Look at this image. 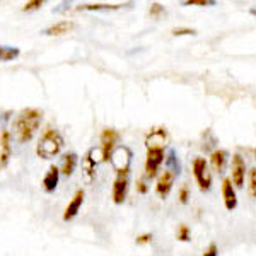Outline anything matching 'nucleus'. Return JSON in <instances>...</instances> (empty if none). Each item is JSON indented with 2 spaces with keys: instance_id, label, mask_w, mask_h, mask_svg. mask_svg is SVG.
<instances>
[{
  "instance_id": "1",
  "label": "nucleus",
  "mask_w": 256,
  "mask_h": 256,
  "mask_svg": "<svg viewBox=\"0 0 256 256\" xmlns=\"http://www.w3.org/2000/svg\"><path fill=\"white\" fill-rule=\"evenodd\" d=\"M43 122V111L38 108H24L19 111V114L14 120L16 138L19 144H26L32 140L36 132L40 130Z\"/></svg>"
},
{
  "instance_id": "2",
  "label": "nucleus",
  "mask_w": 256,
  "mask_h": 256,
  "mask_svg": "<svg viewBox=\"0 0 256 256\" xmlns=\"http://www.w3.org/2000/svg\"><path fill=\"white\" fill-rule=\"evenodd\" d=\"M62 148H64V137L60 135V132L46 128L36 144V154L41 159H53L60 154Z\"/></svg>"
},
{
  "instance_id": "3",
  "label": "nucleus",
  "mask_w": 256,
  "mask_h": 256,
  "mask_svg": "<svg viewBox=\"0 0 256 256\" xmlns=\"http://www.w3.org/2000/svg\"><path fill=\"white\" fill-rule=\"evenodd\" d=\"M164 160H166L164 147H148L146 156V174H144V178L146 180H154Z\"/></svg>"
},
{
  "instance_id": "4",
  "label": "nucleus",
  "mask_w": 256,
  "mask_h": 256,
  "mask_svg": "<svg viewBox=\"0 0 256 256\" xmlns=\"http://www.w3.org/2000/svg\"><path fill=\"white\" fill-rule=\"evenodd\" d=\"M193 176L202 192H208L212 186V172H210L208 162L204 158H196L193 160Z\"/></svg>"
},
{
  "instance_id": "5",
  "label": "nucleus",
  "mask_w": 256,
  "mask_h": 256,
  "mask_svg": "<svg viewBox=\"0 0 256 256\" xmlns=\"http://www.w3.org/2000/svg\"><path fill=\"white\" fill-rule=\"evenodd\" d=\"M99 162H102L101 150L96 147H92L88 154L82 158V174H84V181L88 184H90L96 180V168Z\"/></svg>"
},
{
  "instance_id": "6",
  "label": "nucleus",
  "mask_w": 256,
  "mask_h": 256,
  "mask_svg": "<svg viewBox=\"0 0 256 256\" xmlns=\"http://www.w3.org/2000/svg\"><path fill=\"white\" fill-rule=\"evenodd\" d=\"M128 186H130V171L116 172V178L113 181V190H111V198L116 205H122L126 200Z\"/></svg>"
},
{
  "instance_id": "7",
  "label": "nucleus",
  "mask_w": 256,
  "mask_h": 256,
  "mask_svg": "<svg viewBox=\"0 0 256 256\" xmlns=\"http://www.w3.org/2000/svg\"><path fill=\"white\" fill-rule=\"evenodd\" d=\"M120 140V134L116 130H113V128H104L101 134V147H99V150H101V159L102 162H110L111 159V154H113V150L116 148V144Z\"/></svg>"
},
{
  "instance_id": "8",
  "label": "nucleus",
  "mask_w": 256,
  "mask_h": 256,
  "mask_svg": "<svg viewBox=\"0 0 256 256\" xmlns=\"http://www.w3.org/2000/svg\"><path fill=\"white\" fill-rule=\"evenodd\" d=\"M111 166L114 168L116 172L122 171H130V164H132V150L126 146H116V148L113 150L110 159Z\"/></svg>"
},
{
  "instance_id": "9",
  "label": "nucleus",
  "mask_w": 256,
  "mask_h": 256,
  "mask_svg": "<svg viewBox=\"0 0 256 256\" xmlns=\"http://www.w3.org/2000/svg\"><path fill=\"white\" fill-rule=\"evenodd\" d=\"M244 178H246V162L242 159V156L234 154L232 156V164H230V178L232 184L236 188H242L244 184Z\"/></svg>"
},
{
  "instance_id": "10",
  "label": "nucleus",
  "mask_w": 256,
  "mask_h": 256,
  "mask_svg": "<svg viewBox=\"0 0 256 256\" xmlns=\"http://www.w3.org/2000/svg\"><path fill=\"white\" fill-rule=\"evenodd\" d=\"M178 174L171 171V169H164L162 172L158 176V183H156V193L160 196V198H166L172 190V184H174Z\"/></svg>"
},
{
  "instance_id": "11",
  "label": "nucleus",
  "mask_w": 256,
  "mask_h": 256,
  "mask_svg": "<svg viewBox=\"0 0 256 256\" xmlns=\"http://www.w3.org/2000/svg\"><path fill=\"white\" fill-rule=\"evenodd\" d=\"M12 158V134L9 130H2L0 134V169L9 166Z\"/></svg>"
},
{
  "instance_id": "12",
  "label": "nucleus",
  "mask_w": 256,
  "mask_h": 256,
  "mask_svg": "<svg viewBox=\"0 0 256 256\" xmlns=\"http://www.w3.org/2000/svg\"><path fill=\"white\" fill-rule=\"evenodd\" d=\"M84 196H86V193H84V190H77L76 193H74V196H72V200L68 202V205L65 207V212H64V216H62V218H64L65 222H68V220H72V218H76V216L79 214V210L82 208V204H84Z\"/></svg>"
},
{
  "instance_id": "13",
  "label": "nucleus",
  "mask_w": 256,
  "mask_h": 256,
  "mask_svg": "<svg viewBox=\"0 0 256 256\" xmlns=\"http://www.w3.org/2000/svg\"><path fill=\"white\" fill-rule=\"evenodd\" d=\"M222 198H224V205L227 210H234L238 207V195L236 188H234L232 181L229 178L222 180Z\"/></svg>"
},
{
  "instance_id": "14",
  "label": "nucleus",
  "mask_w": 256,
  "mask_h": 256,
  "mask_svg": "<svg viewBox=\"0 0 256 256\" xmlns=\"http://www.w3.org/2000/svg\"><path fill=\"white\" fill-rule=\"evenodd\" d=\"M58 181H60V169H58V166L52 164V166L48 168L46 174L43 176V181H41L43 190L46 193H53L56 190V186H58Z\"/></svg>"
},
{
  "instance_id": "15",
  "label": "nucleus",
  "mask_w": 256,
  "mask_h": 256,
  "mask_svg": "<svg viewBox=\"0 0 256 256\" xmlns=\"http://www.w3.org/2000/svg\"><path fill=\"white\" fill-rule=\"evenodd\" d=\"M77 164H79V156L76 154V152H67V154H64V158H62V164H60V174L64 176H72L74 171H76Z\"/></svg>"
},
{
  "instance_id": "16",
  "label": "nucleus",
  "mask_w": 256,
  "mask_h": 256,
  "mask_svg": "<svg viewBox=\"0 0 256 256\" xmlns=\"http://www.w3.org/2000/svg\"><path fill=\"white\" fill-rule=\"evenodd\" d=\"M168 140V132L166 128H154L150 130V134L146 138V146L148 147H164Z\"/></svg>"
},
{
  "instance_id": "17",
  "label": "nucleus",
  "mask_w": 256,
  "mask_h": 256,
  "mask_svg": "<svg viewBox=\"0 0 256 256\" xmlns=\"http://www.w3.org/2000/svg\"><path fill=\"white\" fill-rule=\"evenodd\" d=\"M227 159H229L227 150H224V148H216V150L210 154V164H212L214 171L218 172V174H220V172H224Z\"/></svg>"
},
{
  "instance_id": "18",
  "label": "nucleus",
  "mask_w": 256,
  "mask_h": 256,
  "mask_svg": "<svg viewBox=\"0 0 256 256\" xmlns=\"http://www.w3.org/2000/svg\"><path fill=\"white\" fill-rule=\"evenodd\" d=\"M72 30H74V24L70 22V20H58V22L48 26L46 30L43 31V34H46V36H64V34H68Z\"/></svg>"
},
{
  "instance_id": "19",
  "label": "nucleus",
  "mask_w": 256,
  "mask_h": 256,
  "mask_svg": "<svg viewBox=\"0 0 256 256\" xmlns=\"http://www.w3.org/2000/svg\"><path fill=\"white\" fill-rule=\"evenodd\" d=\"M20 55V50L18 46H4L0 44V62H12Z\"/></svg>"
},
{
  "instance_id": "20",
  "label": "nucleus",
  "mask_w": 256,
  "mask_h": 256,
  "mask_svg": "<svg viewBox=\"0 0 256 256\" xmlns=\"http://www.w3.org/2000/svg\"><path fill=\"white\" fill-rule=\"evenodd\" d=\"M166 168L168 169H171L174 174H178L180 176V169H181V166H180V160H178V158H176V152L172 150H169V154H168V158H166Z\"/></svg>"
},
{
  "instance_id": "21",
  "label": "nucleus",
  "mask_w": 256,
  "mask_h": 256,
  "mask_svg": "<svg viewBox=\"0 0 256 256\" xmlns=\"http://www.w3.org/2000/svg\"><path fill=\"white\" fill-rule=\"evenodd\" d=\"M122 6H111V4H80L79 10H101V9H118Z\"/></svg>"
},
{
  "instance_id": "22",
  "label": "nucleus",
  "mask_w": 256,
  "mask_h": 256,
  "mask_svg": "<svg viewBox=\"0 0 256 256\" xmlns=\"http://www.w3.org/2000/svg\"><path fill=\"white\" fill-rule=\"evenodd\" d=\"M248 193L251 198H256V168L250 169L248 172Z\"/></svg>"
},
{
  "instance_id": "23",
  "label": "nucleus",
  "mask_w": 256,
  "mask_h": 256,
  "mask_svg": "<svg viewBox=\"0 0 256 256\" xmlns=\"http://www.w3.org/2000/svg\"><path fill=\"white\" fill-rule=\"evenodd\" d=\"M178 239L181 242H188L192 239V230H190V227L186 224H181L178 227Z\"/></svg>"
},
{
  "instance_id": "24",
  "label": "nucleus",
  "mask_w": 256,
  "mask_h": 256,
  "mask_svg": "<svg viewBox=\"0 0 256 256\" xmlns=\"http://www.w3.org/2000/svg\"><path fill=\"white\" fill-rule=\"evenodd\" d=\"M43 0H32V2H26L22 6V10L24 12H31V10H38L40 7H43Z\"/></svg>"
},
{
  "instance_id": "25",
  "label": "nucleus",
  "mask_w": 256,
  "mask_h": 256,
  "mask_svg": "<svg viewBox=\"0 0 256 256\" xmlns=\"http://www.w3.org/2000/svg\"><path fill=\"white\" fill-rule=\"evenodd\" d=\"M184 6H202V7H207V6H216L214 0H186Z\"/></svg>"
},
{
  "instance_id": "26",
  "label": "nucleus",
  "mask_w": 256,
  "mask_h": 256,
  "mask_svg": "<svg viewBox=\"0 0 256 256\" xmlns=\"http://www.w3.org/2000/svg\"><path fill=\"white\" fill-rule=\"evenodd\" d=\"M172 34L174 36H192V34H196V31L190 30V28H178V30H172Z\"/></svg>"
},
{
  "instance_id": "27",
  "label": "nucleus",
  "mask_w": 256,
  "mask_h": 256,
  "mask_svg": "<svg viewBox=\"0 0 256 256\" xmlns=\"http://www.w3.org/2000/svg\"><path fill=\"white\" fill-rule=\"evenodd\" d=\"M188 200H190V188L186 184H183L180 188V202L181 204H188Z\"/></svg>"
},
{
  "instance_id": "28",
  "label": "nucleus",
  "mask_w": 256,
  "mask_h": 256,
  "mask_svg": "<svg viewBox=\"0 0 256 256\" xmlns=\"http://www.w3.org/2000/svg\"><path fill=\"white\" fill-rule=\"evenodd\" d=\"M150 241H152V232L140 234V236H137V239H135V242H137V244H148Z\"/></svg>"
},
{
  "instance_id": "29",
  "label": "nucleus",
  "mask_w": 256,
  "mask_h": 256,
  "mask_svg": "<svg viewBox=\"0 0 256 256\" xmlns=\"http://www.w3.org/2000/svg\"><path fill=\"white\" fill-rule=\"evenodd\" d=\"M164 12V7L160 4H150V16L152 18H159Z\"/></svg>"
},
{
  "instance_id": "30",
  "label": "nucleus",
  "mask_w": 256,
  "mask_h": 256,
  "mask_svg": "<svg viewBox=\"0 0 256 256\" xmlns=\"http://www.w3.org/2000/svg\"><path fill=\"white\" fill-rule=\"evenodd\" d=\"M137 192L142 193V195H146V193L148 192V186H147V180L146 178H140V180L137 181Z\"/></svg>"
},
{
  "instance_id": "31",
  "label": "nucleus",
  "mask_w": 256,
  "mask_h": 256,
  "mask_svg": "<svg viewBox=\"0 0 256 256\" xmlns=\"http://www.w3.org/2000/svg\"><path fill=\"white\" fill-rule=\"evenodd\" d=\"M204 256H218V248H217L216 242H210L208 248L205 250Z\"/></svg>"
},
{
  "instance_id": "32",
  "label": "nucleus",
  "mask_w": 256,
  "mask_h": 256,
  "mask_svg": "<svg viewBox=\"0 0 256 256\" xmlns=\"http://www.w3.org/2000/svg\"><path fill=\"white\" fill-rule=\"evenodd\" d=\"M251 14H253V16H256V9H251Z\"/></svg>"
},
{
  "instance_id": "33",
  "label": "nucleus",
  "mask_w": 256,
  "mask_h": 256,
  "mask_svg": "<svg viewBox=\"0 0 256 256\" xmlns=\"http://www.w3.org/2000/svg\"><path fill=\"white\" fill-rule=\"evenodd\" d=\"M254 159H256V148H254Z\"/></svg>"
}]
</instances>
